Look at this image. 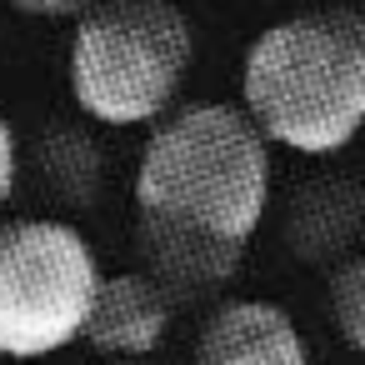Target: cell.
<instances>
[{"mask_svg": "<svg viewBox=\"0 0 365 365\" xmlns=\"http://www.w3.org/2000/svg\"><path fill=\"white\" fill-rule=\"evenodd\" d=\"M240 96L270 145L345 150L365 130V11L320 6L265 26L245 51Z\"/></svg>", "mask_w": 365, "mask_h": 365, "instance_id": "cell-1", "label": "cell"}, {"mask_svg": "<svg viewBox=\"0 0 365 365\" xmlns=\"http://www.w3.org/2000/svg\"><path fill=\"white\" fill-rule=\"evenodd\" d=\"M135 210L250 245L270 210V140L225 101L165 110L135 170Z\"/></svg>", "mask_w": 365, "mask_h": 365, "instance_id": "cell-2", "label": "cell"}, {"mask_svg": "<svg viewBox=\"0 0 365 365\" xmlns=\"http://www.w3.org/2000/svg\"><path fill=\"white\" fill-rule=\"evenodd\" d=\"M195 61V31L170 0H101L71 41V96L101 125H155Z\"/></svg>", "mask_w": 365, "mask_h": 365, "instance_id": "cell-3", "label": "cell"}, {"mask_svg": "<svg viewBox=\"0 0 365 365\" xmlns=\"http://www.w3.org/2000/svg\"><path fill=\"white\" fill-rule=\"evenodd\" d=\"M101 265L71 220H0V355L41 360L81 340Z\"/></svg>", "mask_w": 365, "mask_h": 365, "instance_id": "cell-4", "label": "cell"}, {"mask_svg": "<svg viewBox=\"0 0 365 365\" xmlns=\"http://www.w3.org/2000/svg\"><path fill=\"white\" fill-rule=\"evenodd\" d=\"M135 245H140V270L170 295V305H210L230 290L245 260V240L165 220V215H140L135 210Z\"/></svg>", "mask_w": 365, "mask_h": 365, "instance_id": "cell-5", "label": "cell"}, {"mask_svg": "<svg viewBox=\"0 0 365 365\" xmlns=\"http://www.w3.org/2000/svg\"><path fill=\"white\" fill-rule=\"evenodd\" d=\"M365 240V185L345 170H320L290 185L280 205V245L300 265H340Z\"/></svg>", "mask_w": 365, "mask_h": 365, "instance_id": "cell-6", "label": "cell"}, {"mask_svg": "<svg viewBox=\"0 0 365 365\" xmlns=\"http://www.w3.org/2000/svg\"><path fill=\"white\" fill-rule=\"evenodd\" d=\"M170 295L145 270H115L96 280L81 340L101 350L106 360H150L170 330Z\"/></svg>", "mask_w": 365, "mask_h": 365, "instance_id": "cell-7", "label": "cell"}, {"mask_svg": "<svg viewBox=\"0 0 365 365\" xmlns=\"http://www.w3.org/2000/svg\"><path fill=\"white\" fill-rule=\"evenodd\" d=\"M195 365H310V350L275 300H215L195 335Z\"/></svg>", "mask_w": 365, "mask_h": 365, "instance_id": "cell-8", "label": "cell"}, {"mask_svg": "<svg viewBox=\"0 0 365 365\" xmlns=\"http://www.w3.org/2000/svg\"><path fill=\"white\" fill-rule=\"evenodd\" d=\"M41 170H46V185L66 205L86 210V205L101 200V170H106V160H101V145L86 130H71V125L66 130H46V140H41Z\"/></svg>", "mask_w": 365, "mask_h": 365, "instance_id": "cell-9", "label": "cell"}, {"mask_svg": "<svg viewBox=\"0 0 365 365\" xmlns=\"http://www.w3.org/2000/svg\"><path fill=\"white\" fill-rule=\"evenodd\" d=\"M330 315L345 335V345L365 360V250L335 265L330 275Z\"/></svg>", "mask_w": 365, "mask_h": 365, "instance_id": "cell-10", "label": "cell"}, {"mask_svg": "<svg viewBox=\"0 0 365 365\" xmlns=\"http://www.w3.org/2000/svg\"><path fill=\"white\" fill-rule=\"evenodd\" d=\"M6 6L21 16H36V21H71V16H86L91 6H101V0H6Z\"/></svg>", "mask_w": 365, "mask_h": 365, "instance_id": "cell-11", "label": "cell"}, {"mask_svg": "<svg viewBox=\"0 0 365 365\" xmlns=\"http://www.w3.org/2000/svg\"><path fill=\"white\" fill-rule=\"evenodd\" d=\"M16 165H21V155H16V130H11L6 115H0V205H6L11 190H16Z\"/></svg>", "mask_w": 365, "mask_h": 365, "instance_id": "cell-12", "label": "cell"}, {"mask_svg": "<svg viewBox=\"0 0 365 365\" xmlns=\"http://www.w3.org/2000/svg\"><path fill=\"white\" fill-rule=\"evenodd\" d=\"M101 365H155V360H101Z\"/></svg>", "mask_w": 365, "mask_h": 365, "instance_id": "cell-13", "label": "cell"}]
</instances>
